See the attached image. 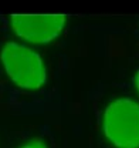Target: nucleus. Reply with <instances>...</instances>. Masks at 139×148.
I'll use <instances>...</instances> for the list:
<instances>
[{
    "mask_svg": "<svg viewBox=\"0 0 139 148\" xmlns=\"http://www.w3.org/2000/svg\"><path fill=\"white\" fill-rule=\"evenodd\" d=\"M18 148H48V147H47V144L44 141L34 138V140H30V141L24 143L23 145H20Z\"/></svg>",
    "mask_w": 139,
    "mask_h": 148,
    "instance_id": "4",
    "label": "nucleus"
},
{
    "mask_svg": "<svg viewBox=\"0 0 139 148\" xmlns=\"http://www.w3.org/2000/svg\"><path fill=\"white\" fill-rule=\"evenodd\" d=\"M134 87H135V90H136V92L139 95V70L134 75Z\"/></svg>",
    "mask_w": 139,
    "mask_h": 148,
    "instance_id": "5",
    "label": "nucleus"
},
{
    "mask_svg": "<svg viewBox=\"0 0 139 148\" xmlns=\"http://www.w3.org/2000/svg\"><path fill=\"white\" fill-rule=\"evenodd\" d=\"M102 134L115 148H139V101L129 97L112 100L102 114Z\"/></svg>",
    "mask_w": 139,
    "mask_h": 148,
    "instance_id": "3",
    "label": "nucleus"
},
{
    "mask_svg": "<svg viewBox=\"0 0 139 148\" xmlns=\"http://www.w3.org/2000/svg\"><path fill=\"white\" fill-rule=\"evenodd\" d=\"M0 66L7 78L21 90L37 91L47 83V63L40 49L14 38L0 47Z\"/></svg>",
    "mask_w": 139,
    "mask_h": 148,
    "instance_id": "1",
    "label": "nucleus"
},
{
    "mask_svg": "<svg viewBox=\"0 0 139 148\" xmlns=\"http://www.w3.org/2000/svg\"><path fill=\"white\" fill-rule=\"evenodd\" d=\"M12 38L40 49L57 43L68 27L65 13H13L7 18Z\"/></svg>",
    "mask_w": 139,
    "mask_h": 148,
    "instance_id": "2",
    "label": "nucleus"
}]
</instances>
